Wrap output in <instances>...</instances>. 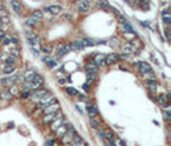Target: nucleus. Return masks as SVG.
<instances>
[{
	"label": "nucleus",
	"instance_id": "obj_32",
	"mask_svg": "<svg viewBox=\"0 0 171 146\" xmlns=\"http://www.w3.org/2000/svg\"><path fill=\"white\" fill-rule=\"evenodd\" d=\"M122 27H124V30L129 31V33H134V31H133V27H131L130 25L126 22V21H125V22H122Z\"/></svg>",
	"mask_w": 171,
	"mask_h": 146
},
{
	"label": "nucleus",
	"instance_id": "obj_8",
	"mask_svg": "<svg viewBox=\"0 0 171 146\" xmlns=\"http://www.w3.org/2000/svg\"><path fill=\"white\" fill-rule=\"evenodd\" d=\"M138 69L140 71L143 75H147V74H152V67L149 63L142 61V62H138Z\"/></svg>",
	"mask_w": 171,
	"mask_h": 146
},
{
	"label": "nucleus",
	"instance_id": "obj_28",
	"mask_svg": "<svg viewBox=\"0 0 171 146\" xmlns=\"http://www.w3.org/2000/svg\"><path fill=\"white\" fill-rule=\"evenodd\" d=\"M90 124H91L93 128L98 129L99 126H101V122H99V119H97V118H91V119H90Z\"/></svg>",
	"mask_w": 171,
	"mask_h": 146
},
{
	"label": "nucleus",
	"instance_id": "obj_22",
	"mask_svg": "<svg viewBox=\"0 0 171 146\" xmlns=\"http://www.w3.org/2000/svg\"><path fill=\"white\" fill-rule=\"evenodd\" d=\"M86 71H88V73L97 74V73H98V66H95L93 62H89L88 65H86Z\"/></svg>",
	"mask_w": 171,
	"mask_h": 146
},
{
	"label": "nucleus",
	"instance_id": "obj_6",
	"mask_svg": "<svg viewBox=\"0 0 171 146\" xmlns=\"http://www.w3.org/2000/svg\"><path fill=\"white\" fill-rule=\"evenodd\" d=\"M75 136H77V134H76V131H75L73 128H71L68 132H67V133L65 134V136L62 137V144H63V145H70V144H71V141L73 140V137H75Z\"/></svg>",
	"mask_w": 171,
	"mask_h": 146
},
{
	"label": "nucleus",
	"instance_id": "obj_14",
	"mask_svg": "<svg viewBox=\"0 0 171 146\" xmlns=\"http://www.w3.org/2000/svg\"><path fill=\"white\" fill-rule=\"evenodd\" d=\"M44 10L45 12L52 13V14H59V13H62L63 8L60 5H49V7H45Z\"/></svg>",
	"mask_w": 171,
	"mask_h": 146
},
{
	"label": "nucleus",
	"instance_id": "obj_31",
	"mask_svg": "<svg viewBox=\"0 0 171 146\" xmlns=\"http://www.w3.org/2000/svg\"><path fill=\"white\" fill-rule=\"evenodd\" d=\"M16 61H17L16 57H13V56L6 57V65H13L14 66V62H16Z\"/></svg>",
	"mask_w": 171,
	"mask_h": 146
},
{
	"label": "nucleus",
	"instance_id": "obj_20",
	"mask_svg": "<svg viewBox=\"0 0 171 146\" xmlns=\"http://www.w3.org/2000/svg\"><path fill=\"white\" fill-rule=\"evenodd\" d=\"M0 98L4 100V101H10V100L13 98V96L9 92V89H4V91L0 92Z\"/></svg>",
	"mask_w": 171,
	"mask_h": 146
},
{
	"label": "nucleus",
	"instance_id": "obj_43",
	"mask_svg": "<svg viewBox=\"0 0 171 146\" xmlns=\"http://www.w3.org/2000/svg\"><path fill=\"white\" fill-rule=\"evenodd\" d=\"M0 21H1V23H9V17L4 14V16H3L1 18H0Z\"/></svg>",
	"mask_w": 171,
	"mask_h": 146
},
{
	"label": "nucleus",
	"instance_id": "obj_15",
	"mask_svg": "<svg viewBox=\"0 0 171 146\" xmlns=\"http://www.w3.org/2000/svg\"><path fill=\"white\" fill-rule=\"evenodd\" d=\"M10 5H12L13 10L17 14H22V4H21V1H18V0H10Z\"/></svg>",
	"mask_w": 171,
	"mask_h": 146
},
{
	"label": "nucleus",
	"instance_id": "obj_35",
	"mask_svg": "<svg viewBox=\"0 0 171 146\" xmlns=\"http://www.w3.org/2000/svg\"><path fill=\"white\" fill-rule=\"evenodd\" d=\"M9 92L12 93V96L14 97V96H17L18 94V88H17V85H12V88L9 89Z\"/></svg>",
	"mask_w": 171,
	"mask_h": 146
},
{
	"label": "nucleus",
	"instance_id": "obj_37",
	"mask_svg": "<svg viewBox=\"0 0 171 146\" xmlns=\"http://www.w3.org/2000/svg\"><path fill=\"white\" fill-rule=\"evenodd\" d=\"M30 96H31V92H30V91H23L22 93H21L19 97L24 100V98H30Z\"/></svg>",
	"mask_w": 171,
	"mask_h": 146
},
{
	"label": "nucleus",
	"instance_id": "obj_48",
	"mask_svg": "<svg viewBox=\"0 0 171 146\" xmlns=\"http://www.w3.org/2000/svg\"><path fill=\"white\" fill-rule=\"evenodd\" d=\"M45 145H46V146H53V145H54V141H53V140H48Z\"/></svg>",
	"mask_w": 171,
	"mask_h": 146
},
{
	"label": "nucleus",
	"instance_id": "obj_30",
	"mask_svg": "<svg viewBox=\"0 0 171 146\" xmlns=\"http://www.w3.org/2000/svg\"><path fill=\"white\" fill-rule=\"evenodd\" d=\"M31 89H34L32 83H31V81H26V83L23 84V91H31Z\"/></svg>",
	"mask_w": 171,
	"mask_h": 146
},
{
	"label": "nucleus",
	"instance_id": "obj_42",
	"mask_svg": "<svg viewBox=\"0 0 171 146\" xmlns=\"http://www.w3.org/2000/svg\"><path fill=\"white\" fill-rule=\"evenodd\" d=\"M46 65H48V67H54L57 65V61L55 60H50V61L46 62Z\"/></svg>",
	"mask_w": 171,
	"mask_h": 146
},
{
	"label": "nucleus",
	"instance_id": "obj_50",
	"mask_svg": "<svg viewBox=\"0 0 171 146\" xmlns=\"http://www.w3.org/2000/svg\"><path fill=\"white\" fill-rule=\"evenodd\" d=\"M59 83H60V84H62V85H63V84H65V83H66V80H65V79H59Z\"/></svg>",
	"mask_w": 171,
	"mask_h": 146
},
{
	"label": "nucleus",
	"instance_id": "obj_44",
	"mask_svg": "<svg viewBox=\"0 0 171 146\" xmlns=\"http://www.w3.org/2000/svg\"><path fill=\"white\" fill-rule=\"evenodd\" d=\"M63 18L67 20V21H72L73 20V16H72V14H70V13H66L65 16H63Z\"/></svg>",
	"mask_w": 171,
	"mask_h": 146
},
{
	"label": "nucleus",
	"instance_id": "obj_25",
	"mask_svg": "<svg viewBox=\"0 0 171 146\" xmlns=\"http://www.w3.org/2000/svg\"><path fill=\"white\" fill-rule=\"evenodd\" d=\"M70 48H71V49H83L84 45H83V43H81L80 40H76V41H72V43H71Z\"/></svg>",
	"mask_w": 171,
	"mask_h": 146
},
{
	"label": "nucleus",
	"instance_id": "obj_10",
	"mask_svg": "<svg viewBox=\"0 0 171 146\" xmlns=\"http://www.w3.org/2000/svg\"><path fill=\"white\" fill-rule=\"evenodd\" d=\"M60 110V105H59V102H55V104H53V105H49V106H46V108L42 110V114H53V113H57V111H59Z\"/></svg>",
	"mask_w": 171,
	"mask_h": 146
},
{
	"label": "nucleus",
	"instance_id": "obj_52",
	"mask_svg": "<svg viewBox=\"0 0 171 146\" xmlns=\"http://www.w3.org/2000/svg\"><path fill=\"white\" fill-rule=\"evenodd\" d=\"M98 1H99V0H98Z\"/></svg>",
	"mask_w": 171,
	"mask_h": 146
},
{
	"label": "nucleus",
	"instance_id": "obj_1",
	"mask_svg": "<svg viewBox=\"0 0 171 146\" xmlns=\"http://www.w3.org/2000/svg\"><path fill=\"white\" fill-rule=\"evenodd\" d=\"M55 102H58V100H57L55 97H53V96L48 92V93H46L44 97H42L40 101H39V105H37V106H39V109H40L41 111H42V110H44L46 106L53 105V104H55Z\"/></svg>",
	"mask_w": 171,
	"mask_h": 146
},
{
	"label": "nucleus",
	"instance_id": "obj_51",
	"mask_svg": "<svg viewBox=\"0 0 171 146\" xmlns=\"http://www.w3.org/2000/svg\"><path fill=\"white\" fill-rule=\"evenodd\" d=\"M1 25H3V23H1V21H0V27H1Z\"/></svg>",
	"mask_w": 171,
	"mask_h": 146
},
{
	"label": "nucleus",
	"instance_id": "obj_4",
	"mask_svg": "<svg viewBox=\"0 0 171 146\" xmlns=\"http://www.w3.org/2000/svg\"><path fill=\"white\" fill-rule=\"evenodd\" d=\"M48 93V91H45V89H36V91H34L32 93H31V96H30V98L32 100V102H35V104H37L40 100L44 97V96Z\"/></svg>",
	"mask_w": 171,
	"mask_h": 146
},
{
	"label": "nucleus",
	"instance_id": "obj_46",
	"mask_svg": "<svg viewBox=\"0 0 171 146\" xmlns=\"http://www.w3.org/2000/svg\"><path fill=\"white\" fill-rule=\"evenodd\" d=\"M165 35H166V40H170V30H169V27L165 28Z\"/></svg>",
	"mask_w": 171,
	"mask_h": 146
},
{
	"label": "nucleus",
	"instance_id": "obj_21",
	"mask_svg": "<svg viewBox=\"0 0 171 146\" xmlns=\"http://www.w3.org/2000/svg\"><path fill=\"white\" fill-rule=\"evenodd\" d=\"M24 22H26L27 26L34 27V26H36V25L39 23V20H36V18H35V17H32V16H30V17H27V18L24 20Z\"/></svg>",
	"mask_w": 171,
	"mask_h": 146
},
{
	"label": "nucleus",
	"instance_id": "obj_40",
	"mask_svg": "<svg viewBox=\"0 0 171 146\" xmlns=\"http://www.w3.org/2000/svg\"><path fill=\"white\" fill-rule=\"evenodd\" d=\"M41 51L44 52V53H46V54H50V52H52V48L49 47V45H45V47H42V48H41Z\"/></svg>",
	"mask_w": 171,
	"mask_h": 146
},
{
	"label": "nucleus",
	"instance_id": "obj_17",
	"mask_svg": "<svg viewBox=\"0 0 171 146\" xmlns=\"http://www.w3.org/2000/svg\"><path fill=\"white\" fill-rule=\"evenodd\" d=\"M161 16H162V20H163V22H165V25H166V26H169V25L171 23V14H170V12L167 9H163Z\"/></svg>",
	"mask_w": 171,
	"mask_h": 146
},
{
	"label": "nucleus",
	"instance_id": "obj_11",
	"mask_svg": "<svg viewBox=\"0 0 171 146\" xmlns=\"http://www.w3.org/2000/svg\"><path fill=\"white\" fill-rule=\"evenodd\" d=\"M86 113H88V115H89V118H97L98 116V114H99V110L97 106H94V105H86Z\"/></svg>",
	"mask_w": 171,
	"mask_h": 146
},
{
	"label": "nucleus",
	"instance_id": "obj_19",
	"mask_svg": "<svg viewBox=\"0 0 171 146\" xmlns=\"http://www.w3.org/2000/svg\"><path fill=\"white\" fill-rule=\"evenodd\" d=\"M160 104H161L162 108H169V105H170L169 94H161L160 96Z\"/></svg>",
	"mask_w": 171,
	"mask_h": 146
},
{
	"label": "nucleus",
	"instance_id": "obj_23",
	"mask_svg": "<svg viewBox=\"0 0 171 146\" xmlns=\"http://www.w3.org/2000/svg\"><path fill=\"white\" fill-rule=\"evenodd\" d=\"M14 70H16V67L13 65H5L3 67V73H4L5 75H10L12 73H14Z\"/></svg>",
	"mask_w": 171,
	"mask_h": 146
},
{
	"label": "nucleus",
	"instance_id": "obj_13",
	"mask_svg": "<svg viewBox=\"0 0 171 146\" xmlns=\"http://www.w3.org/2000/svg\"><path fill=\"white\" fill-rule=\"evenodd\" d=\"M65 123V118L63 116H60V118H57L55 120H53V122L50 123V131L52 132H55L58 128L62 126V124Z\"/></svg>",
	"mask_w": 171,
	"mask_h": 146
},
{
	"label": "nucleus",
	"instance_id": "obj_41",
	"mask_svg": "<svg viewBox=\"0 0 171 146\" xmlns=\"http://www.w3.org/2000/svg\"><path fill=\"white\" fill-rule=\"evenodd\" d=\"M163 118H165V120H170L171 119L170 110H165V113H163Z\"/></svg>",
	"mask_w": 171,
	"mask_h": 146
},
{
	"label": "nucleus",
	"instance_id": "obj_12",
	"mask_svg": "<svg viewBox=\"0 0 171 146\" xmlns=\"http://www.w3.org/2000/svg\"><path fill=\"white\" fill-rule=\"evenodd\" d=\"M89 7H90V1L89 0H83V1L79 3V5H77V10H79L80 13H88L89 12Z\"/></svg>",
	"mask_w": 171,
	"mask_h": 146
},
{
	"label": "nucleus",
	"instance_id": "obj_33",
	"mask_svg": "<svg viewBox=\"0 0 171 146\" xmlns=\"http://www.w3.org/2000/svg\"><path fill=\"white\" fill-rule=\"evenodd\" d=\"M81 43H83L84 47H88V45H94L95 43H93V40H89V39H83V40H80Z\"/></svg>",
	"mask_w": 171,
	"mask_h": 146
},
{
	"label": "nucleus",
	"instance_id": "obj_27",
	"mask_svg": "<svg viewBox=\"0 0 171 146\" xmlns=\"http://www.w3.org/2000/svg\"><path fill=\"white\" fill-rule=\"evenodd\" d=\"M66 93L71 96V97H75V96H79V92H77V89H75V88L72 87H68V88H66Z\"/></svg>",
	"mask_w": 171,
	"mask_h": 146
},
{
	"label": "nucleus",
	"instance_id": "obj_16",
	"mask_svg": "<svg viewBox=\"0 0 171 146\" xmlns=\"http://www.w3.org/2000/svg\"><path fill=\"white\" fill-rule=\"evenodd\" d=\"M68 146H86V144H85V141L80 136H75Z\"/></svg>",
	"mask_w": 171,
	"mask_h": 146
},
{
	"label": "nucleus",
	"instance_id": "obj_18",
	"mask_svg": "<svg viewBox=\"0 0 171 146\" xmlns=\"http://www.w3.org/2000/svg\"><path fill=\"white\" fill-rule=\"evenodd\" d=\"M104 58H106V56H103V54H97L94 57V60H93V63H94L95 66H102V65H104Z\"/></svg>",
	"mask_w": 171,
	"mask_h": 146
},
{
	"label": "nucleus",
	"instance_id": "obj_26",
	"mask_svg": "<svg viewBox=\"0 0 171 146\" xmlns=\"http://www.w3.org/2000/svg\"><path fill=\"white\" fill-rule=\"evenodd\" d=\"M32 17H35L36 20H39V21H41L42 18H44V13H42V10H39V9H36V10H34V13L31 14Z\"/></svg>",
	"mask_w": 171,
	"mask_h": 146
},
{
	"label": "nucleus",
	"instance_id": "obj_49",
	"mask_svg": "<svg viewBox=\"0 0 171 146\" xmlns=\"http://www.w3.org/2000/svg\"><path fill=\"white\" fill-rule=\"evenodd\" d=\"M4 35H5V34H4V31H3L1 28H0V40L3 39V36H4Z\"/></svg>",
	"mask_w": 171,
	"mask_h": 146
},
{
	"label": "nucleus",
	"instance_id": "obj_34",
	"mask_svg": "<svg viewBox=\"0 0 171 146\" xmlns=\"http://www.w3.org/2000/svg\"><path fill=\"white\" fill-rule=\"evenodd\" d=\"M1 44L3 45H9L10 44V36H3V39H1Z\"/></svg>",
	"mask_w": 171,
	"mask_h": 146
},
{
	"label": "nucleus",
	"instance_id": "obj_9",
	"mask_svg": "<svg viewBox=\"0 0 171 146\" xmlns=\"http://www.w3.org/2000/svg\"><path fill=\"white\" fill-rule=\"evenodd\" d=\"M70 51H71L70 45L66 44V43H62V44H59L58 47H57V56H58V57H63V56H66Z\"/></svg>",
	"mask_w": 171,
	"mask_h": 146
},
{
	"label": "nucleus",
	"instance_id": "obj_45",
	"mask_svg": "<svg viewBox=\"0 0 171 146\" xmlns=\"http://www.w3.org/2000/svg\"><path fill=\"white\" fill-rule=\"evenodd\" d=\"M104 142H106V145H107V146H116L115 142H113V141H109V140H107V138L104 140Z\"/></svg>",
	"mask_w": 171,
	"mask_h": 146
},
{
	"label": "nucleus",
	"instance_id": "obj_5",
	"mask_svg": "<svg viewBox=\"0 0 171 146\" xmlns=\"http://www.w3.org/2000/svg\"><path fill=\"white\" fill-rule=\"evenodd\" d=\"M31 83H32V87H34V91L36 89H40L42 87V84H44V78H42L40 74H35V76L32 78V80H31Z\"/></svg>",
	"mask_w": 171,
	"mask_h": 146
},
{
	"label": "nucleus",
	"instance_id": "obj_3",
	"mask_svg": "<svg viewBox=\"0 0 171 146\" xmlns=\"http://www.w3.org/2000/svg\"><path fill=\"white\" fill-rule=\"evenodd\" d=\"M71 128H72V124H71V123H63L62 126H60L54 133H55V136H57V137L62 138V137L65 136V134L71 129Z\"/></svg>",
	"mask_w": 171,
	"mask_h": 146
},
{
	"label": "nucleus",
	"instance_id": "obj_7",
	"mask_svg": "<svg viewBox=\"0 0 171 146\" xmlns=\"http://www.w3.org/2000/svg\"><path fill=\"white\" fill-rule=\"evenodd\" d=\"M119 60H120V56L117 54V53H109V54L104 58V65L112 66V65H115V63L119 62Z\"/></svg>",
	"mask_w": 171,
	"mask_h": 146
},
{
	"label": "nucleus",
	"instance_id": "obj_47",
	"mask_svg": "<svg viewBox=\"0 0 171 146\" xmlns=\"http://www.w3.org/2000/svg\"><path fill=\"white\" fill-rule=\"evenodd\" d=\"M99 136H101L102 140H106V132L104 131H99Z\"/></svg>",
	"mask_w": 171,
	"mask_h": 146
},
{
	"label": "nucleus",
	"instance_id": "obj_29",
	"mask_svg": "<svg viewBox=\"0 0 171 146\" xmlns=\"http://www.w3.org/2000/svg\"><path fill=\"white\" fill-rule=\"evenodd\" d=\"M35 74H36V73H35L34 70H30V71H27V73L24 74V78H26L27 81H31V80H32V78L35 76Z\"/></svg>",
	"mask_w": 171,
	"mask_h": 146
},
{
	"label": "nucleus",
	"instance_id": "obj_2",
	"mask_svg": "<svg viewBox=\"0 0 171 146\" xmlns=\"http://www.w3.org/2000/svg\"><path fill=\"white\" fill-rule=\"evenodd\" d=\"M60 116H63V113L60 111H57V113H53V114H42V123L45 124H50L53 120H55L57 118H60Z\"/></svg>",
	"mask_w": 171,
	"mask_h": 146
},
{
	"label": "nucleus",
	"instance_id": "obj_38",
	"mask_svg": "<svg viewBox=\"0 0 171 146\" xmlns=\"http://www.w3.org/2000/svg\"><path fill=\"white\" fill-rule=\"evenodd\" d=\"M86 78H88L89 83H91V81H94V80H95V74H93V73H88V74H86Z\"/></svg>",
	"mask_w": 171,
	"mask_h": 146
},
{
	"label": "nucleus",
	"instance_id": "obj_39",
	"mask_svg": "<svg viewBox=\"0 0 171 146\" xmlns=\"http://www.w3.org/2000/svg\"><path fill=\"white\" fill-rule=\"evenodd\" d=\"M106 138L109 141H113V138H115V134H113L112 132H109V131H107L106 132Z\"/></svg>",
	"mask_w": 171,
	"mask_h": 146
},
{
	"label": "nucleus",
	"instance_id": "obj_36",
	"mask_svg": "<svg viewBox=\"0 0 171 146\" xmlns=\"http://www.w3.org/2000/svg\"><path fill=\"white\" fill-rule=\"evenodd\" d=\"M147 85H148L149 88H152V89H154L156 85H157V83H156L154 79H152V80H148V81H147Z\"/></svg>",
	"mask_w": 171,
	"mask_h": 146
},
{
	"label": "nucleus",
	"instance_id": "obj_24",
	"mask_svg": "<svg viewBox=\"0 0 171 146\" xmlns=\"http://www.w3.org/2000/svg\"><path fill=\"white\" fill-rule=\"evenodd\" d=\"M98 7L101 9H104V10H109V9H111V7H109V4L106 1V0H99V1H98Z\"/></svg>",
	"mask_w": 171,
	"mask_h": 146
}]
</instances>
